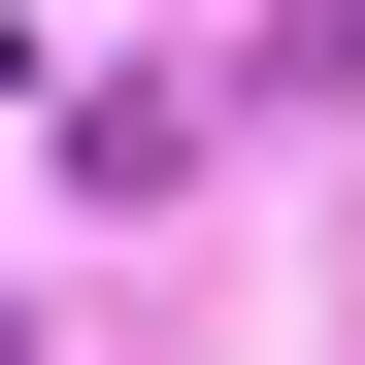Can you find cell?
I'll return each instance as SVG.
<instances>
[{"label": "cell", "instance_id": "6da1fadb", "mask_svg": "<svg viewBox=\"0 0 365 365\" xmlns=\"http://www.w3.org/2000/svg\"><path fill=\"white\" fill-rule=\"evenodd\" d=\"M266 100H365V0H266Z\"/></svg>", "mask_w": 365, "mask_h": 365}]
</instances>
